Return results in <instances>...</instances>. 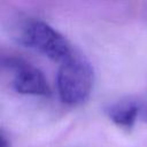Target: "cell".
<instances>
[{"mask_svg": "<svg viewBox=\"0 0 147 147\" xmlns=\"http://www.w3.org/2000/svg\"><path fill=\"white\" fill-rule=\"evenodd\" d=\"M94 82L91 64L82 56L74 54L61 63L56 75V87L62 102L80 105L90 96Z\"/></svg>", "mask_w": 147, "mask_h": 147, "instance_id": "cell-1", "label": "cell"}, {"mask_svg": "<svg viewBox=\"0 0 147 147\" xmlns=\"http://www.w3.org/2000/svg\"><path fill=\"white\" fill-rule=\"evenodd\" d=\"M108 117L117 125L130 127L139 119L138 99H125L111 103L106 109Z\"/></svg>", "mask_w": 147, "mask_h": 147, "instance_id": "cell-4", "label": "cell"}, {"mask_svg": "<svg viewBox=\"0 0 147 147\" xmlns=\"http://www.w3.org/2000/svg\"><path fill=\"white\" fill-rule=\"evenodd\" d=\"M0 142H1V147H9V140H8L7 138H6V136L3 134V132L1 133Z\"/></svg>", "mask_w": 147, "mask_h": 147, "instance_id": "cell-6", "label": "cell"}, {"mask_svg": "<svg viewBox=\"0 0 147 147\" xmlns=\"http://www.w3.org/2000/svg\"><path fill=\"white\" fill-rule=\"evenodd\" d=\"M1 63L5 69L13 74L11 84L17 93L42 96L51 94L46 77L31 63L16 56H2Z\"/></svg>", "mask_w": 147, "mask_h": 147, "instance_id": "cell-3", "label": "cell"}, {"mask_svg": "<svg viewBox=\"0 0 147 147\" xmlns=\"http://www.w3.org/2000/svg\"><path fill=\"white\" fill-rule=\"evenodd\" d=\"M18 42L60 63L75 54L67 38L40 20H31L23 24L18 34Z\"/></svg>", "mask_w": 147, "mask_h": 147, "instance_id": "cell-2", "label": "cell"}, {"mask_svg": "<svg viewBox=\"0 0 147 147\" xmlns=\"http://www.w3.org/2000/svg\"><path fill=\"white\" fill-rule=\"evenodd\" d=\"M138 107H139V121L147 123V100L138 99Z\"/></svg>", "mask_w": 147, "mask_h": 147, "instance_id": "cell-5", "label": "cell"}]
</instances>
